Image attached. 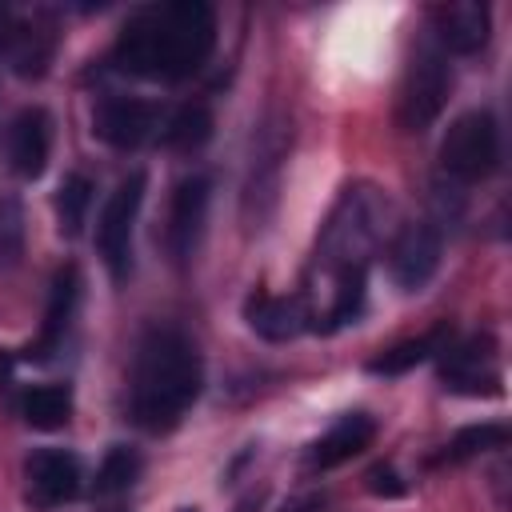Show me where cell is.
<instances>
[{
  "label": "cell",
  "mask_w": 512,
  "mask_h": 512,
  "mask_svg": "<svg viewBox=\"0 0 512 512\" xmlns=\"http://www.w3.org/2000/svg\"><path fill=\"white\" fill-rule=\"evenodd\" d=\"M432 32H436L440 48H448L456 56H472L492 36V12H488V4H476V0H448V4L432 8Z\"/></svg>",
  "instance_id": "cell-13"
},
{
  "label": "cell",
  "mask_w": 512,
  "mask_h": 512,
  "mask_svg": "<svg viewBox=\"0 0 512 512\" xmlns=\"http://www.w3.org/2000/svg\"><path fill=\"white\" fill-rule=\"evenodd\" d=\"M440 380L448 392L460 396H496L500 392V360H496V340L488 332H476L460 344L440 348Z\"/></svg>",
  "instance_id": "cell-8"
},
{
  "label": "cell",
  "mask_w": 512,
  "mask_h": 512,
  "mask_svg": "<svg viewBox=\"0 0 512 512\" xmlns=\"http://www.w3.org/2000/svg\"><path fill=\"white\" fill-rule=\"evenodd\" d=\"M452 92V72L444 52L436 48H416V56L408 60L404 84H400V100H396V120L404 132H424L448 104Z\"/></svg>",
  "instance_id": "cell-5"
},
{
  "label": "cell",
  "mask_w": 512,
  "mask_h": 512,
  "mask_svg": "<svg viewBox=\"0 0 512 512\" xmlns=\"http://www.w3.org/2000/svg\"><path fill=\"white\" fill-rule=\"evenodd\" d=\"M24 240H28V224H24V204L16 192L0 188V276L16 272L24 260Z\"/></svg>",
  "instance_id": "cell-21"
},
{
  "label": "cell",
  "mask_w": 512,
  "mask_h": 512,
  "mask_svg": "<svg viewBox=\"0 0 512 512\" xmlns=\"http://www.w3.org/2000/svg\"><path fill=\"white\" fill-rule=\"evenodd\" d=\"M376 436V420L368 412H348L340 416L308 452L312 468H336V464H348L352 456H360Z\"/></svg>",
  "instance_id": "cell-16"
},
{
  "label": "cell",
  "mask_w": 512,
  "mask_h": 512,
  "mask_svg": "<svg viewBox=\"0 0 512 512\" xmlns=\"http://www.w3.org/2000/svg\"><path fill=\"white\" fill-rule=\"evenodd\" d=\"M216 48V12L200 0L140 8L112 44V64L140 80H188Z\"/></svg>",
  "instance_id": "cell-1"
},
{
  "label": "cell",
  "mask_w": 512,
  "mask_h": 512,
  "mask_svg": "<svg viewBox=\"0 0 512 512\" xmlns=\"http://www.w3.org/2000/svg\"><path fill=\"white\" fill-rule=\"evenodd\" d=\"M208 176H184L176 188H172V200H168V228H164V244L172 252L176 264H188L196 244H200V232H204V216H208Z\"/></svg>",
  "instance_id": "cell-11"
},
{
  "label": "cell",
  "mask_w": 512,
  "mask_h": 512,
  "mask_svg": "<svg viewBox=\"0 0 512 512\" xmlns=\"http://www.w3.org/2000/svg\"><path fill=\"white\" fill-rule=\"evenodd\" d=\"M24 484H28V500L36 508H56V504H68L80 496L84 464L68 448H36L24 460Z\"/></svg>",
  "instance_id": "cell-10"
},
{
  "label": "cell",
  "mask_w": 512,
  "mask_h": 512,
  "mask_svg": "<svg viewBox=\"0 0 512 512\" xmlns=\"http://www.w3.org/2000/svg\"><path fill=\"white\" fill-rule=\"evenodd\" d=\"M440 172L456 184H476L484 176L496 172L500 164V128L496 116L484 108H472L464 116H456L440 140Z\"/></svg>",
  "instance_id": "cell-4"
},
{
  "label": "cell",
  "mask_w": 512,
  "mask_h": 512,
  "mask_svg": "<svg viewBox=\"0 0 512 512\" xmlns=\"http://www.w3.org/2000/svg\"><path fill=\"white\" fill-rule=\"evenodd\" d=\"M504 444H508L504 424H468L448 440L444 456L448 460H468V456H480V452H492V448H504Z\"/></svg>",
  "instance_id": "cell-23"
},
{
  "label": "cell",
  "mask_w": 512,
  "mask_h": 512,
  "mask_svg": "<svg viewBox=\"0 0 512 512\" xmlns=\"http://www.w3.org/2000/svg\"><path fill=\"white\" fill-rule=\"evenodd\" d=\"M208 136H212V112L204 104H180L164 120V144L176 152H196L208 144Z\"/></svg>",
  "instance_id": "cell-20"
},
{
  "label": "cell",
  "mask_w": 512,
  "mask_h": 512,
  "mask_svg": "<svg viewBox=\"0 0 512 512\" xmlns=\"http://www.w3.org/2000/svg\"><path fill=\"white\" fill-rule=\"evenodd\" d=\"M244 320H248V328H252L256 336H264V340H272V344H284V340H296V336L308 328L312 312H308V304H304L300 296H272V292H260V296H252V300L244 304Z\"/></svg>",
  "instance_id": "cell-15"
},
{
  "label": "cell",
  "mask_w": 512,
  "mask_h": 512,
  "mask_svg": "<svg viewBox=\"0 0 512 512\" xmlns=\"http://www.w3.org/2000/svg\"><path fill=\"white\" fill-rule=\"evenodd\" d=\"M160 132V108L152 100L140 96H104L92 112V136L104 140L108 148L132 152L140 144H148Z\"/></svg>",
  "instance_id": "cell-9"
},
{
  "label": "cell",
  "mask_w": 512,
  "mask_h": 512,
  "mask_svg": "<svg viewBox=\"0 0 512 512\" xmlns=\"http://www.w3.org/2000/svg\"><path fill=\"white\" fill-rule=\"evenodd\" d=\"M52 156V116L44 108H20L8 124V164L20 180H40Z\"/></svg>",
  "instance_id": "cell-12"
},
{
  "label": "cell",
  "mask_w": 512,
  "mask_h": 512,
  "mask_svg": "<svg viewBox=\"0 0 512 512\" xmlns=\"http://www.w3.org/2000/svg\"><path fill=\"white\" fill-rule=\"evenodd\" d=\"M388 212V200H380L376 188H344V196L336 200L320 240H316V268L336 280L344 276H368V256L380 240V220Z\"/></svg>",
  "instance_id": "cell-3"
},
{
  "label": "cell",
  "mask_w": 512,
  "mask_h": 512,
  "mask_svg": "<svg viewBox=\"0 0 512 512\" xmlns=\"http://www.w3.org/2000/svg\"><path fill=\"white\" fill-rule=\"evenodd\" d=\"M76 300H80V272L76 264H64L52 276V292H48V308H44V324L36 344L28 348V360H52V352L64 344V332L76 316Z\"/></svg>",
  "instance_id": "cell-14"
},
{
  "label": "cell",
  "mask_w": 512,
  "mask_h": 512,
  "mask_svg": "<svg viewBox=\"0 0 512 512\" xmlns=\"http://www.w3.org/2000/svg\"><path fill=\"white\" fill-rule=\"evenodd\" d=\"M144 188H148L144 172H128L96 220V252L112 280H124L132 272V232H136V216L144 204Z\"/></svg>",
  "instance_id": "cell-6"
},
{
  "label": "cell",
  "mask_w": 512,
  "mask_h": 512,
  "mask_svg": "<svg viewBox=\"0 0 512 512\" xmlns=\"http://www.w3.org/2000/svg\"><path fill=\"white\" fill-rule=\"evenodd\" d=\"M240 512H244V508H240Z\"/></svg>",
  "instance_id": "cell-26"
},
{
  "label": "cell",
  "mask_w": 512,
  "mask_h": 512,
  "mask_svg": "<svg viewBox=\"0 0 512 512\" xmlns=\"http://www.w3.org/2000/svg\"><path fill=\"white\" fill-rule=\"evenodd\" d=\"M20 416L36 432H56L72 420V388L68 384H36L20 396Z\"/></svg>",
  "instance_id": "cell-17"
},
{
  "label": "cell",
  "mask_w": 512,
  "mask_h": 512,
  "mask_svg": "<svg viewBox=\"0 0 512 512\" xmlns=\"http://www.w3.org/2000/svg\"><path fill=\"white\" fill-rule=\"evenodd\" d=\"M92 196H96V184L84 176V172H68L56 188V220H60V232L72 240L80 236L84 220H88V208H92Z\"/></svg>",
  "instance_id": "cell-19"
},
{
  "label": "cell",
  "mask_w": 512,
  "mask_h": 512,
  "mask_svg": "<svg viewBox=\"0 0 512 512\" xmlns=\"http://www.w3.org/2000/svg\"><path fill=\"white\" fill-rule=\"evenodd\" d=\"M444 256V228L436 220H412L388 244V276L400 292H420Z\"/></svg>",
  "instance_id": "cell-7"
},
{
  "label": "cell",
  "mask_w": 512,
  "mask_h": 512,
  "mask_svg": "<svg viewBox=\"0 0 512 512\" xmlns=\"http://www.w3.org/2000/svg\"><path fill=\"white\" fill-rule=\"evenodd\" d=\"M284 512H320V500L316 496H304V500H292Z\"/></svg>",
  "instance_id": "cell-25"
},
{
  "label": "cell",
  "mask_w": 512,
  "mask_h": 512,
  "mask_svg": "<svg viewBox=\"0 0 512 512\" xmlns=\"http://www.w3.org/2000/svg\"><path fill=\"white\" fill-rule=\"evenodd\" d=\"M368 492H372V496H384V500H400V496L408 492V484L396 476V468L376 464V468L368 472Z\"/></svg>",
  "instance_id": "cell-24"
},
{
  "label": "cell",
  "mask_w": 512,
  "mask_h": 512,
  "mask_svg": "<svg viewBox=\"0 0 512 512\" xmlns=\"http://www.w3.org/2000/svg\"><path fill=\"white\" fill-rule=\"evenodd\" d=\"M136 476H140V456L132 448L116 444V448H108V456L96 468V496H120L136 484Z\"/></svg>",
  "instance_id": "cell-22"
},
{
  "label": "cell",
  "mask_w": 512,
  "mask_h": 512,
  "mask_svg": "<svg viewBox=\"0 0 512 512\" xmlns=\"http://www.w3.org/2000/svg\"><path fill=\"white\" fill-rule=\"evenodd\" d=\"M444 340H448V324H440V328H432V332H424V336L400 340V344L384 348L380 356H372V360H368V372H372V376H404L408 368H416V364H424L428 356H436V352L444 348Z\"/></svg>",
  "instance_id": "cell-18"
},
{
  "label": "cell",
  "mask_w": 512,
  "mask_h": 512,
  "mask_svg": "<svg viewBox=\"0 0 512 512\" xmlns=\"http://www.w3.org/2000/svg\"><path fill=\"white\" fill-rule=\"evenodd\" d=\"M204 388V360L196 340L176 324H156L144 332L132 380H128V416L144 432H172Z\"/></svg>",
  "instance_id": "cell-2"
}]
</instances>
